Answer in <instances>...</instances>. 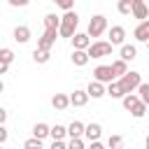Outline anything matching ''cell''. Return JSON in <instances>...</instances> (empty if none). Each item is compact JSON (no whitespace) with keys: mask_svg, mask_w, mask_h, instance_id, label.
I'll return each mask as SVG.
<instances>
[{"mask_svg":"<svg viewBox=\"0 0 149 149\" xmlns=\"http://www.w3.org/2000/svg\"><path fill=\"white\" fill-rule=\"evenodd\" d=\"M105 30H107V19H105L102 14H95V16L88 21V30H86V35H88V40H91V37H100Z\"/></svg>","mask_w":149,"mask_h":149,"instance_id":"obj_3","label":"cell"},{"mask_svg":"<svg viewBox=\"0 0 149 149\" xmlns=\"http://www.w3.org/2000/svg\"><path fill=\"white\" fill-rule=\"evenodd\" d=\"M130 12H133V16L140 19V21H147V16H149V9H147V2H144V0H133Z\"/></svg>","mask_w":149,"mask_h":149,"instance_id":"obj_7","label":"cell"},{"mask_svg":"<svg viewBox=\"0 0 149 149\" xmlns=\"http://www.w3.org/2000/svg\"><path fill=\"white\" fill-rule=\"evenodd\" d=\"M2 142H7V130H5V126H0V144Z\"/></svg>","mask_w":149,"mask_h":149,"instance_id":"obj_35","label":"cell"},{"mask_svg":"<svg viewBox=\"0 0 149 149\" xmlns=\"http://www.w3.org/2000/svg\"><path fill=\"white\" fill-rule=\"evenodd\" d=\"M68 100H70V105H74V107H84V105L88 102V95H86V91L77 88L72 95H68Z\"/></svg>","mask_w":149,"mask_h":149,"instance_id":"obj_11","label":"cell"},{"mask_svg":"<svg viewBox=\"0 0 149 149\" xmlns=\"http://www.w3.org/2000/svg\"><path fill=\"white\" fill-rule=\"evenodd\" d=\"M51 149H65V142H63V140H61V142H54Z\"/></svg>","mask_w":149,"mask_h":149,"instance_id":"obj_38","label":"cell"},{"mask_svg":"<svg viewBox=\"0 0 149 149\" xmlns=\"http://www.w3.org/2000/svg\"><path fill=\"white\" fill-rule=\"evenodd\" d=\"M49 135L54 137V142H61V140H65V126H61V123H56V126H51L49 128Z\"/></svg>","mask_w":149,"mask_h":149,"instance_id":"obj_19","label":"cell"},{"mask_svg":"<svg viewBox=\"0 0 149 149\" xmlns=\"http://www.w3.org/2000/svg\"><path fill=\"white\" fill-rule=\"evenodd\" d=\"M0 61L9 65V63L14 61V51H12V49H7V47H5V49H0Z\"/></svg>","mask_w":149,"mask_h":149,"instance_id":"obj_30","label":"cell"},{"mask_svg":"<svg viewBox=\"0 0 149 149\" xmlns=\"http://www.w3.org/2000/svg\"><path fill=\"white\" fill-rule=\"evenodd\" d=\"M58 7H61V9H65V12H72L74 2H72V0H58Z\"/></svg>","mask_w":149,"mask_h":149,"instance_id":"obj_33","label":"cell"},{"mask_svg":"<svg viewBox=\"0 0 149 149\" xmlns=\"http://www.w3.org/2000/svg\"><path fill=\"white\" fill-rule=\"evenodd\" d=\"M88 149H105V144L98 140V142H91V147H88Z\"/></svg>","mask_w":149,"mask_h":149,"instance_id":"obj_37","label":"cell"},{"mask_svg":"<svg viewBox=\"0 0 149 149\" xmlns=\"http://www.w3.org/2000/svg\"><path fill=\"white\" fill-rule=\"evenodd\" d=\"M140 81H142V74L140 72H126L123 77H119V88L123 91V95H128V93H133L137 86H140Z\"/></svg>","mask_w":149,"mask_h":149,"instance_id":"obj_2","label":"cell"},{"mask_svg":"<svg viewBox=\"0 0 149 149\" xmlns=\"http://www.w3.org/2000/svg\"><path fill=\"white\" fill-rule=\"evenodd\" d=\"M65 149H84V140H81V137L70 140V144H65Z\"/></svg>","mask_w":149,"mask_h":149,"instance_id":"obj_32","label":"cell"},{"mask_svg":"<svg viewBox=\"0 0 149 149\" xmlns=\"http://www.w3.org/2000/svg\"><path fill=\"white\" fill-rule=\"evenodd\" d=\"M86 95L98 100V98H102V95H105V86H102V84H98V81H91V84H88V88H86Z\"/></svg>","mask_w":149,"mask_h":149,"instance_id":"obj_16","label":"cell"},{"mask_svg":"<svg viewBox=\"0 0 149 149\" xmlns=\"http://www.w3.org/2000/svg\"><path fill=\"white\" fill-rule=\"evenodd\" d=\"M47 135H49V126H47V123H35V128H33V137L42 142Z\"/></svg>","mask_w":149,"mask_h":149,"instance_id":"obj_21","label":"cell"},{"mask_svg":"<svg viewBox=\"0 0 149 149\" xmlns=\"http://www.w3.org/2000/svg\"><path fill=\"white\" fill-rule=\"evenodd\" d=\"M107 147H109V149H121V147H123V137H121V135H109Z\"/></svg>","mask_w":149,"mask_h":149,"instance_id":"obj_27","label":"cell"},{"mask_svg":"<svg viewBox=\"0 0 149 149\" xmlns=\"http://www.w3.org/2000/svg\"><path fill=\"white\" fill-rule=\"evenodd\" d=\"M137 93H140V95H137V100H140L142 105H147V102H149V84H147V81H140Z\"/></svg>","mask_w":149,"mask_h":149,"instance_id":"obj_22","label":"cell"},{"mask_svg":"<svg viewBox=\"0 0 149 149\" xmlns=\"http://www.w3.org/2000/svg\"><path fill=\"white\" fill-rule=\"evenodd\" d=\"M56 35H58V30H44V33H42V37L37 40V49L49 51V49L54 47V42H56Z\"/></svg>","mask_w":149,"mask_h":149,"instance_id":"obj_6","label":"cell"},{"mask_svg":"<svg viewBox=\"0 0 149 149\" xmlns=\"http://www.w3.org/2000/svg\"><path fill=\"white\" fill-rule=\"evenodd\" d=\"M9 5H12V7H26L28 0H9Z\"/></svg>","mask_w":149,"mask_h":149,"instance_id":"obj_34","label":"cell"},{"mask_svg":"<svg viewBox=\"0 0 149 149\" xmlns=\"http://www.w3.org/2000/svg\"><path fill=\"white\" fill-rule=\"evenodd\" d=\"M33 58H35V63H49L51 54H49V51H42V49H35V51H33Z\"/></svg>","mask_w":149,"mask_h":149,"instance_id":"obj_26","label":"cell"},{"mask_svg":"<svg viewBox=\"0 0 149 149\" xmlns=\"http://www.w3.org/2000/svg\"><path fill=\"white\" fill-rule=\"evenodd\" d=\"M109 54H112V44L109 42H91L88 49H86L88 61L91 58H102V56H109Z\"/></svg>","mask_w":149,"mask_h":149,"instance_id":"obj_4","label":"cell"},{"mask_svg":"<svg viewBox=\"0 0 149 149\" xmlns=\"http://www.w3.org/2000/svg\"><path fill=\"white\" fill-rule=\"evenodd\" d=\"M72 63H74L77 68H84V65L88 63V56H86V51H72Z\"/></svg>","mask_w":149,"mask_h":149,"instance_id":"obj_23","label":"cell"},{"mask_svg":"<svg viewBox=\"0 0 149 149\" xmlns=\"http://www.w3.org/2000/svg\"><path fill=\"white\" fill-rule=\"evenodd\" d=\"M84 135H86L91 142H98L100 135H102V126H100V123H88V126H84Z\"/></svg>","mask_w":149,"mask_h":149,"instance_id":"obj_10","label":"cell"},{"mask_svg":"<svg viewBox=\"0 0 149 149\" xmlns=\"http://www.w3.org/2000/svg\"><path fill=\"white\" fill-rule=\"evenodd\" d=\"M7 68H9V65H7V63H2V61H0V74H5V72H7Z\"/></svg>","mask_w":149,"mask_h":149,"instance_id":"obj_39","label":"cell"},{"mask_svg":"<svg viewBox=\"0 0 149 149\" xmlns=\"http://www.w3.org/2000/svg\"><path fill=\"white\" fill-rule=\"evenodd\" d=\"M14 40H16L19 44H26V42L30 40V28H28V26H16V28H14Z\"/></svg>","mask_w":149,"mask_h":149,"instance_id":"obj_13","label":"cell"},{"mask_svg":"<svg viewBox=\"0 0 149 149\" xmlns=\"http://www.w3.org/2000/svg\"><path fill=\"white\" fill-rule=\"evenodd\" d=\"M5 121H7V109H5V107H0V126H2Z\"/></svg>","mask_w":149,"mask_h":149,"instance_id":"obj_36","label":"cell"},{"mask_svg":"<svg viewBox=\"0 0 149 149\" xmlns=\"http://www.w3.org/2000/svg\"><path fill=\"white\" fill-rule=\"evenodd\" d=\"M130 114H133L135 119H142V116L147 114V105H142V102H137V105H135V107L130 109Z\"/></svg>","mask_w":149,"mask_h":149,"instance_id":"obj_29","label":"cell"},{"mask_svg":"<svg viewBox=\"0 0 149 149\" xmlns=\"http://www.w3.org/2000/svg\"><path fill=\"white\" fill-rule=\"evenodd\" d=\"M130 5H133V0H119V5H116V9L123 14V16H128L130 14Z\"/></svg>","mask_w":149,"mask_h":149,"instance_id":"obj_28","label":"cell"},{"mask_svg":"<svg viewBox=\"0 0 149 149\" xmlns=\"http://www.w3.org/2000/svg\"><path fill=\"white\" fill-rule=\"evenodd\" d=\"M77 23H79L77 12H65L61 16V23H58V35L61 37H72L77 33Z\"/></svg>","mask_w":149,"mask_h":149,"instance_id":"obj_1","label":"cell"},{"mask_svg":"<svg viewBox=\"0 0 149 149\" xmlns=\"http://www.w3.org/2000/svg\"><path fill=\"white\" fill-rule=\"evenodd\" d=\"M119 61H123V63H128V61H133L135 56H137V49L133 47V44H121V51H119Z\"/></svg>","mask_w":149,"mask_h":149,"instance_id":"obj_14","label":"cell"},{"mask_svg":"<svg viewBox=\"0 0 149 149\" xmlns=\"http://www.w3.org/2000/svg\"><path fill=\"white\" fill-rule=\"evenodd\" d=\"M58 23H61V16H56V14L44 16V30H58Z\"/></svg>","mask_w":149,"mask_h":149,"instance_id":"obj_20","label":"cell"},{"mask_svg":"<svg viewBox=\"0 0 149 149\" xmlns=\"http://www.w3.org/2000/svg\"><path fill=\"white\" fill-rule=\"evenodd\" d=\"M2 91H5V84H2V79H0V93H2Z\"/></svg>","mask_w":149,"mask_h":149,"instance_id":"obj_40","label":"cell"},{"mask_svg":"<svg viewBox=\"0 0 149 149\" xmlns=\"http://www.w3.org/2000/svg\"><path fill=\"white\" fill-rule=\"evenodd\" d=\"M105 95H109V98H123V91L119 88V84H116V81H112V84H107Z\"/></svg>","mask_w":149,"mask_h":149,"instance_id":"obj_24","label":"cell"},{"mask_svg":"<svg viewBox=\"0 0 149 149\" xmlns=\"http://www.w3.org/2000/svg\"><path fill=\"white\" fill-rule=\"evenodd\" d=\"M65 133L70 135V140H77V137H81V135H84V123H81V121H72V123L65 128Z\"/></svg>","mask_w":149,"mask_h":149,"instance_id":"obj_15","label":"cell"},{"mask_svg":"<svg viewBox=\"0 0 149 149\" xmlns=\"http://www.w3.org/2000/svg\"><path fill=\"white\" fill-rule=\"evenodd\" d=\"M93 81H98V84H112L114 81V77H112V70H109V65H98L95 70H93Z\"/></svg>","mask_w":149,"mask_h":149,"instance_id":"obj_5","label":"cell"},{"mask_svg":"<svg viewBox=\"0 0 149 149\" xmlns=\"http://www.w3.org/2000/svg\"><path fill=\"white\" fill-rule=\"evenodd\" d=\"M133 35H135L137 42H147V40H149V19H147V21H140V26L135 28Z\"/></svg>","mask_w":149,"mask_h":149,"instance_id":"obj_12","label":"cell"},{"mask_svg":"<svg viewBox=\"0 0 149 149\" xmlns=\"http://www.w3.org/2000/svg\"><path fill=\"white\" fill-rule=\"evenodd\" d=\"M109 70H112V77L116 79V77H123L126 72H128V63H123V61H114L112 65H109Z\"/></svg>","mask_w":149,"mask_h":149,"instance_id":"obj_17","label":"cell"},{"mask_svg":"<svg viewBox=\"0 0 149 149\" xmlns=\"http://www.w3.org/2000/svg\"><path fill=\"white\" fill-rule=\"evenodd\" d=\"M23 149H42V142H40V140H35V137H30V140H26V142H23Z\"/></svg>","mask_w":149,"mask_h":149,"instance_id":"obj_31","label":"cell"},{"mask_svg":"<svg viewBox=\"0 0 149 149\" xmlns=\"http://www.w3.org/2000/svg\"><path fill=\"white\" fill-rule=\"evenodd\" d=\"M123 40H126L123 26H112V28H109V44H112V47H114V44H123Z\"/></svg>","mask_w":149,"mask_h":149,"instance_id":"obj_9","label":"cell"},{"mask_svg":"<svg viewBox=\"0 0 149 149\" xmlns=\"http://www.w3.org/2000/svg\"><path fill=\"white\" fill-rule=\"evenodd\" d=\"M88 44H91V40H88L86 33H74V35H72V47H74V51H86Z\"/></svg>","mask_w":149,"mask_h":149,"instance_id":"obj_8","label":"cell"},{"mask_svg":"<svg viewBox=\"0 0 149 149\" xmlns=\"http://www.w3.org/2000/svg\"><path fill=\"white\" fill-rule=\"evenodd\" d=\"M0 149H2V147H0Z\"/></svg>","mask_w":149,"mask_h":149,"instance_id":"obj_41","label":"cell"},{"mask_svg":"<svg viewBox=\"0 0 149 149\" xmlns=\"http://www.w3.org/2000/svg\"><path fill=\"white\" fill-rule=\"evenodd\" d=\"M121 102H123V107L130 112V109H133L140 100H137V95H135V93H128V95H123V98H121Z\"/></svg>","mask_w":149,"mask_h":149,"instance_id":"obj_25","label":"cell"},{"mask_svg":"<svg viewBox=\"0 0 149 149\" xmlns=\"http://www.w3.org/2000/svg\"><path fill=\"white\" fill-rule=\"evenodd\" d=\"M51 105H54L58 112H63V109H68L70 100H68V95H65V93H56V95L51 98Z\"/></svg>","mask_w":149,"mask_h":149,"instance_id":"obj_18","label":"cell"}]
</instances>
